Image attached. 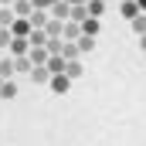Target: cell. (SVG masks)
<instances>
[{
  "label": "cell",
  "instance_id": "6da1fadb",
  "mask_svg": "<svg viewBox=\"0 0 146 146\" xmlns=\"http://www.w3.org/2000/svg\"><path fill=\"white\" fill-rule=\"evenodd\" d=\"M7 51H10V58H27V54H31V41H27V37H10Z\"/></svg>",
  "mask_w": 146,
  "mask_h": 146
},
{
  "label": "cell",
  "instance_id": "7a4b0ae2",
  "mask_svg": "<svg viewBox=\"0 0 146 146\" xmlns=\"http://www.w3.org/2000/svg\"><path fill=\"white\" fill-rule=\"evenodd\" d=\"M31 82H34V85H48V82H51V72H48L44 65H34V68H31Z\"/></svg>",
  "mask_w": 146,
  "mask_h": 146
},
{
  "label": "cell",
  "instance_id": "3957f363",
  "mask_svg": "<svg viewBox=\"0 0 146 146\" xmlns=\"http://www.w3.org/2000/svg\"><path fill=\"white\" fill-rule=\"evenodd\" d=\"M68 14H72V7H68L65 0H58V3L48 10V17H54V21H68Z\"/></svg>",
  "mask_w": 146,
  "mask_h": 146
},
{
  "label": "cell",
  "instance_id": "277c9868",
  "mask_svg": "<svg viewBox=\"0 0 146 146\" xmlns=\"http://www.w3.org/2000/svg\"><path fill=\"white\" fill-rule=\"evenodd\" d=\"M48 85H51V88H54L58 95H65V92L72 88V82H68V75H51V82H48Z\"/></svg>",
  "mask_w": 146,
  "mask_h": 146
},
{
  "label": "cell",
  "instance_id": "5b68a950",
  "mask_svg": "<svg viewBox=\"0 0 146 146\" xmlns=\"http://www.w3.org/2000/svg\"><path fill=\"white\" fill-rule=\"evenodd\" d=\"M10 34H14V37H27V34H31V21H24V17H17V21L10 24Z\"/></svg>",
  "mask_w": 146,
  "mask_h": 146
},
{
  "label": "cell",
  "instance_id": "8992f818",
  "mask_svg": "<svg viewBox=\"0 0 146 146\" xmlns=\"http://www.w3.org/2000/svg\"><path fill=\"white\" fill-rule=\"evenodd\" d=\"M61 31H65V21H54V17H51V21L44 24V34H48V41H54V37H61Z\"/></svg>",
  "mask_w": 146,
  "mask_h": 146
},
{
  "label": "cell",
  "instance_id": "52a82bcc",
  "mask_svg": "<svg viewBox=\"0 0 146 146\" xmlns=\"http://www.w3.org/2000/svg\"><path fill=\"white\" fill-rule=\"evenodd\" d=\"M65 65H68V61H65V58H61V54H51V58H48V65H44V68H48V72H51V75H65Z\"/></svg>",
  "mask_w": 146,
  "mask_h": 146
},
{
  "label": "cell",
  "instance_id": "ba28073f",
  "mask_svg": "<svg viewBox=\"0 0 146 146\" xmlns=\"http://www.w3.org/2000/svg\"><path fill=\"white\" fill-rule=\"evenodd\" d=\"M78 37H82V24L68 21V24H65V31H61V41H78Z\"/></svg>",
  "mask_w": 146,
  "mask_h": 146
},
{
  "label": "cell",
  "instance_id": "9c48e42d",
  "mask_svg": "<svg viewBox=\"0 0 146 146\" xmlns=\"http://www.w3.org/2000/svg\"><path fill=\"white\" fill-rule=\"evenodd\" d=\"M119 14H122L126 21H133V17H139V7H136V0H122V3H119Z\"/></svg>",
  "mask_w": 146,
  "mask_h": 146
},
{
  "label": "cell",
  "instance_id": "30bf717a",
  "mask_svg": "<svg viewBox=\"0 0 146 146\" xmlns=\"http://www.w3.org/2000/svg\"><path fill=\"white\" fill-rule=\"evenodd\" d=\"M14 78V58L7 54V58H0V82H10Z\"/></svg>",
  "mask_w": 146,
  "mask_h": 146
},
{
  "label": "cell",
  "instance_id": "8fae6325",
  "mask_svg": "<svg viewBox=\"0 0 146 146\" xmlns=\"http://www.w3.org/2000/svg\"><path fill=\"white\" fill-rule=\"evenodd\" d=\"M14 14H17V17H24V21H27V17H31V14H34V7H31V0H14Z\"/></svg>",
  "mask_w": 146,
  "mask_h": 146
},
{
  "label": "cell",
  "instance_id": "7c38bea8",
  "mask_svg": "<svg viewBox=\"0 0 146 146\" xmlns=\"http://www.w3.org/2000/svg\"><path fill=\"white\" fill-rule=\"evenodd\" d=\"M82 34L85 37H99V21H95V17H85V21H82Z\"/></svg>",
  "mask_w": 146,
  "mask_h": 146
},
{
  "label": "cell",
  "instance_id": "4fadbf2b",
  "mask_svg": "<svg viewBox=\"0 0 146 146\" xmlns=\"http://www.w3.org/2000/svg\"><path fill=\"white\" fill-rule=\"evenodd\" d=\"M27 21H31V27H37V31H44V24H48L51 17H48V10H34V14H31Z\"/></svg>",
  "mask_w": 146,
  "mask_h": 146
},
{
  "label": "cell",
  "instance_id": "5bb4252c",
  "mask_svg": "<svg viewBox=\"0 0 146 146\" xmlns=\"http://www.w3.org/2000/svg\"><path fill=\"white\" fill-rule=\"evenodd\" d=\"M27 58H31V65H48V58H51V54H48V48H31V54H27Z\"/></svg>",
  "mask_w": 146,
  "mask_h": 146
},
{
  "label": "cell",
  "instance_id": "9a60e30c",
  "mask_svg": "<svg viewBox=\"0 0 146 146\" xmlns=\"http://www.w3.org/2000/svg\"><path fill=\"white\" fill-rule=\"evenodd\" d=\"M27 41H31V48H44V44H48V34H44V31H37V27H31Z\"/></svg>",
  "mask_w": 146,
  "mask_h": 146
},
{
  "label": "cell",
  "instance_id": "2e32d148",
  "mask_svg": "<svg viewBox=\"0 0 146 146\" xmlns=\"http://www.w3.org/2000/svg\"><path fill=\"white\" fill-rule=\"evenodd\" d=\"M85 7H88V17H95V21H99V17H102V10H106V0H88Z\"/></svg>",
  "mask_w": 146,
  "mask_h": 146
},
{
  "label": "cell",
  "instance_id": "e0dca14e",
  "mask_svg": "<svg viewBox=\"0 0 146 146\" xmlns=\"http://www.w3.org/2000/svg\"><path fill=\"white\" fill-rule=\"evenodd\" d=\"M17 21V14H14V7H0V27H10Z\"/></svg>",
  "mask_w": 146,
  "mask_h": 146
},
{
  "label": "cell",
  "instance_id": "ac0fdd59",
  "mask_svg": "<svg viewBox=\"0 0 146 146\" xmlns=\"http://www.w3.org/2000/svg\"><path fill=\"white\" fill-rule=\"evenodd\" d=\"M85 17H88V7H85V3H78V7H72V14H68V21H75V24H82Z\"/></svg>",
  "mask_w": 146,
  "mask_h": 146
},
{
  "label": "cell",
  "instance_id": "d6986e66",
  "mask_svg": "<svg viewBox=\"0 0 146 146\" xmlns=\"http://www.w3.org/2000/svg\"><path fill=\"white\" fill-rule=\"evenodd\" d=\"M61 58H65V61H78V44H68V41H65V44H61Z\"/></svg>",
  "mask_w": 146,
  "mask_h": 146
},
{
  "label": "cell",
  "instance_id": "ffe728a7",
  "mask_svg": "<svg viewBox=\"0 0 146 146\" xmlns=\"http://www.w3.org/2000/svg\"><path fill=\"white\" fill-rule=\"evenodd\" d=\"M65 75H68V82L82 78V61H68V65H65Z\"/></svg>",
  "mask_w": 146,
  "mask_h": 146
},
{
  "label": "cell",
  "instance_id": "44dd1931",
  "mask_svg": "<svg viewBox=\"0 0 146 146\" xmlns=\"http://www.w3.org/2000/svg\"><path fill=\"white\" fill-rule=\"evenodd\" d=\"M129 27H133L136 34L143 37V34H146V14H139V17H133V21H129Z\"/></svg>",
  "mask_w": 146,
  "mask_h": 146
},
{
  "label": "cell",
  "instance_id": "7402d4cb",
  "mask_svg": "<svg viewBox=\"0 0 146 146\" xmlns=\"http://www.w3.org/2000/svg\"><path fill=\"white\" fill-rule=\"evenodd\" d=\"M0 95H3V99H14V95H17V85H14V78L0 85Z\"/></svg>",
  "mask_w": 146,
  "mask_h": 146
},
{
  "label": "cell",
  "instance_id": "603a6c76",
  "mask_svg": "<svg viewBox=\"0 0 146 146\" xmlns=\"http://www.w3.org/2000/svg\"><path fill=\"white\" fill-rule=\"evenodd\" d=\"M92 48H95V37H78V54H85V51H92Z\"/></svg>",
  "mask_w": 146,
  "mask_h": 146
},
{
  "label": "cell",
  "instance_id": "cb8c5ba5",
  "mask_svg": "<svg viewBox=\"0 0 146 146\" xmlns=\"http://www.w3.org/2000/svg\"><path fill=\"white\" fill-rule=\"evenodd\" d=\"M31 58H14V72H31Z\"/></svg>",
  "mask_w": 146,
  "mask_h": 146
},
{
  "label": "cell",
  "instance_id": "d4e9b609",
  "mask_svg": "<svg viewBox=\"0 0 146 146\" xmlns=\"http://www.w3.org/2000/svg\"><path fill=\"white\" fill-rule=\"evenodd\" d=\"M54 3H58V0H31V7H34V10H51Z\"/></svg>",
  "mask_w": 146,
  "mask_h": 146
},
{
  "label": "cell",
  "instance_id": "484cf974",
  "mask_svg": "<svg viewBox=\"0 0 146 146\" xmlns=\"http://www.w3.org/2000/svg\"><path fill=\"white\" fill-rule=\"evenodd\" d=\"M68 7H78V3H88V0H65Z\"/></svg>",
  "mask_w": 146,
  "mask_h": 146
},
{
  "label": "cell",
  "instance_id": "4316f807",
  "mask_svg": "<svg viewBox=\"0 0 146 146\" xmlns=\"http://www.w3.org/2000/svg\"><path fill=\"white\" fill-rule=\"evenodd\" d=\"M136 7H139V14H146V0H136Z\"/></svg>",
  "mask_w": 146,
  "mask_h": 146
},
{
  "label": "cell",
  "instance_id": "83f0119b",
  "mask_svg": "<svg viewBox=\"0 0 146 146\" xmlns=\"http://www.w3.org/2000/svg\"><path fill=\"white\" fill-rule=\"evenodd\" d=\"M139 48H143V51H146V34H143V37H139Z\"/></svg>",
  "mask_w": 146,
  "mask_h": 146
},
{
  "label": "cell",
  "instance_id": "f1b7e54d",
  "mask_svg": "<svg viewBox=\"0 0 146 146\" xmlns=\"http://www.w3.org/2000/svg\"><path fill=\"white\" fill-rule=\"evenodd\" d=\"M0 3H3V7H14V0H0Z\"/></svg>",
  "mask_w": 146,
  "mask_h": 146
},
{
  "label": "cell",
  "instance_id": "f546056e",
  "mask_svg": "<svg viewBox=\"0 0 146 146\" xmlns=\"http://www.w3.org/2000/svg\"><path fill=\"white\" fill-rule=\"evenodd\" d=\"M106 3H109V0H106Z\"/></svg>",
  "mask_w": 146,
  "mask_h": 146
},
{
  "label": "cell",
  "instance_id": "4dcf8cb0",
  "mask_svg": "<svg viewBox=\"0 0 146 146\" xmlns=\"http://www.w3.org/2000/svg\"><path fill=\"white\" fill-rule=\"evenodd\" d=\"M0 85H3V82H0Z\"/></svg>",
  "mask_w": 146,
  "mask_h": 146
}]
</instances>
